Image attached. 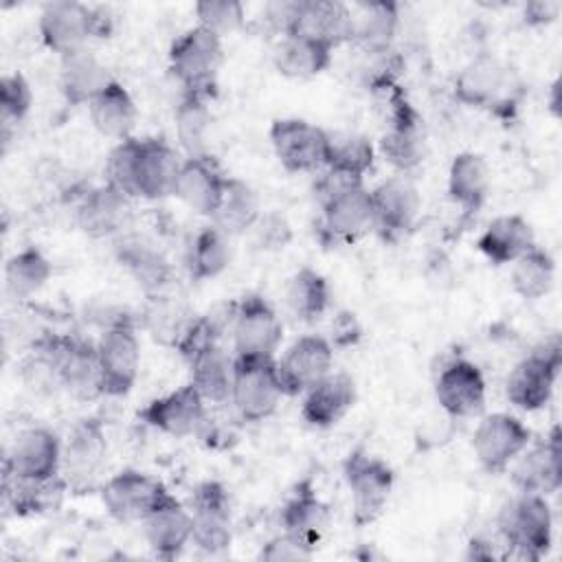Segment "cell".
<instances>
[{
    "label": "cell",
    "mask_w": 562,
    "mask_h": 562,
    "mask_svg": "<svg viewBox=\"0 0 562 562\" xmlns=\"http://www.w3.org/2000/svg\"><path fill=\"white\" fill-rule=\"evenodd\" d=\"M452 94L465 108L485 110L509 123L525 101L527 86L512 64L490 50H481L454 77Z\"/></svg>",
    "instance_id": "obj_1"
},
{
    "label": "cell",
    "mask_w": 562,
    "mask_h": 562,
    "mask_svg": "<svg viewBox=\"0 0 562 562\" xmlns=\"http://www.w3.org/2000/svg\"><path fill=\"white\" fill-rule=\"evenodd\" d=\"M496 525L507 547V558L538 562L551 549L553 516L542 494L518 492L501 507Z\"/></svg>",
    "instance_id": "obj_2"
},
{
    "label": "cell",
    "mask_w": 562,
    "mask_h": 562,
    "mask_svg": "<svg viewBox=\"0 0 562 562\" xmlns=\"http://www.w3.org/2000/svg\"><path fill=\"white\" fill-rule=\"evenodd\" d=\"M37 29L44 46L61 57L88 48L90 40L110 37L114 18L103 7H90L77 0H55L42 7Z\"/></svg>",
    "instance_id": "obj_3"
},
{
    "label": "cell",
    "mask_w": 562,
    "mask_h": 562,
    "mask_svg": "<svg viewBox=\"0 0 562 562\" xmlns=\"http://www.w3.org/2000/svg\"><path fill=\"white\" fill-rule=\"evenodd\" d=\"M169 70L178 79L182 92L215 99L217 72L224 61L222 37L195 24L178 35L169 46Z\"/></svg>",
    "instance_id": "obj_4"
},
{
    "label": "cell",
    "mask_w": 562,
    "mask_h": 562,
    "mask_svg": "<svg viewBox=\"0 0 562 562\" xmlns=\"http://www.w3.org/2000/svg\"><path fill=\"white\" fill-rule=\"evenodd\" d=\"M285 397L277 360L268 356H233L231 402L244 422H263Z\"/></svg>",
    "instance_id": "obj_5"
},
{
    "label": "cell",
    "mask_w": 562,
    "mask_h": 562,
    "mask_svg": "<svg viewBox=\"0 0 562 562\" xmlns=\"http://www.w3.org/2000/svg\"><path fill=\"white\" fill-rule=\"evenodd\" d=\"M562 367L560 336H551L536 345L522 360L514 364L505 382V395L509 404L520 411L542 408L555 389Z\"/></svg>",
    "instance_id": "obj_6"
},
{
    "label": "cell",
    "mask_w": 562,
    "mask_h": 562,
    "mask_svg": "<svg viewBox=\"0 0 562 562\" xmlns=\"http://www.w3.org/2000/svg\"><path fill=\"white\" fill-rule=\"evenodd\" d=\"M342 476L351 494L353 525L367 527L380 518L395 485L393 468L371 457L367 450L356 448L342 461Z\"/></svg>",
    "instance_id": "obj_7"
},
{
    "label": "cell",
    "mask_w": 562,
    "mask_h": 562,
    "mask_svg": "<svg viewBox=\"0 0 562 562\" xmlns=\"http://www.w3.org/2000/svg\"><path fill=\"white\" fill-rule=\"evenodd\" d=\"M101 389L105 397H123L132 391L140 369V342L130 316L114 318L97 340Z\"/></svg>",
    "instance_id": "obj_8"
},
{
    "label": "cell",
    "mask_w": 562,
    "mask_h": 562,
    "mask_svg": "<svg viewBox=\"0 0 562 562\" xmlns=\"http://www.w3.org/2000/svg\"><path fill=\"white\" fill-rule=\"evenodd\" d=\"M108 457V435L99 417L79 419L61 446V476L70 492L94 487Z\"/></svg>",
    "instance_id": "obj_9"
},
{
    "label": "cell",
    "mask_w": 562,
    "mask_h": 562,
    "mask_svg": "<svg viewBox=\"0 0 562 562\" xmlns=\"http://www.w3.org/2000/svg\"><path fill=\"white\" fill-rule=\"evenodd\" d=\"M46 345L55 358L59 386L77 400L103 395L97 342L70 334L44 331Z\"/></svg>",
    "instance_id": "obj_10"
},
{
    "label": "cell",
    "mask_w": 562,
    "mask_h": 562,
    "mask_svg": "<svg viewBox=\"0 0 562 562\" xmlns=\"http://www.w3.org/2000/svg\"><path fill=\"white\" fill-rule=\"evenodd\" d=\"M270 145L281 167L290 173L321 171L327 165L329 132L296 116L274 119L270 125Z\"/></svg>",
    "instance_id": "obj_11"
},
{
    "label": "cell",
    "mask_w": 562,
    "mask_h": 562,
    "mask_svg": "<svg viewBox=\"0 0 562 562\" xmlns=\"http://www.w3.org/2000/svg\"><path fill=\"white\" fill-rule=\"evenodd\" d=\"M191 544L204 553H222L233 540L231 496L224 483L202 481L195 485L191 501Z\"/></svg>",
    "instance_id": "obj_12"
},
{
    "label": "cell",
    "mask_w": 562,
    "mask_h": 562,
    "mask_svg": "<svg viewBox=\"0 0 562 562\" xmlns=\"http://www.w3.org/2000/svg\"><path fill=\"white\" fill-rule=\"evenodd\" d=\"M101 501L119 522H143L171 492L156 476L123 468L101 485Z\"/></svg>",
    "instance_id": "obj_13"
},
{
    "label": "cell",
    "mask_w": 562,
    "mask_h": 562,
    "mask_svg": "<svg viewBox=\"0 0 562 562\" xmlns=\"http://www.w3.org/2000/svg\"><path fill=\"white\" fill-rule=\"evenodd\" d=\"M231 331L235 356L274 358L283 338V323L266 296L248 292L235 303Z\"/></svg>",
    "instance_id": "obj_14"
},
{
    "label": "cell",
    "mask_w": 562,
    "mask_h": 562,
    "mask_svg": "<svg viewBox=\"0 0 562 562\" xmlns=\"http://www.w3.org/2000/svg\"><path fill=\"white\" fill-rule=\"evenodd\" d=\"M529 443L531 430L509 413L485 415L472 435V450L487 474L507 472Z\"/></svg>",
    "instance_id": "obj_15"
},
{
    "label": "cell",
    "mask_w": 562,
    "mask_h": 562,
    "mask_svg": "<svg viewBox=\"0 0 562 562\" xmlns=\"http://www.w3.org/2000/svg\"><path fill=\"white\" fill-rule=\"evenodd\" d=\"M334 371V347L325 336L307 334L296 338L281 360H277V373L285 397L303 395L310 386L321 382Z\"/></svg>",
    "instance_id": "obj_16"
},
{
    "label": "cell",
    "mask_w": 562,
    "mask_h": 562,
    "mask_svg": "<svg viewBox=\"0 0 562 562\" xmlns=\"http://www.w3.org/2000/svg\"><path fill=\"white\" fill-rule=\"evenodd\" d=\"M61 441L44 426L22 430L2 461V474L18 479H53L61 474Z\"/></svg>",
    "instance_id": "obj_17"
},
{
    "label": "cell",
    "mask_w": 562,
    "mask_h": 562,
    "mask_svg": "<svg viewBox=\"0 0 562 562\" xmlns=\"http://www.w3.org/2000/svg\"><path fill=\"white\" fill-rule=\"evenodd\" d=\"M329 507L318 496L312 476L301 479L290 490L279 514L283 533H288L292 540H296L312 553L321 547L329 527Z\"/></svg>",
    "instance_id": "obj_18"
},
{
    "label": "cell",
    "mask_w": 562,
    "mask_h": 562,
    "mask_svg": "<svg viewBox=\"0 0 562 562\" xmlns=\"http://www.w3.org/2000/svg\"><path fill=\"white\" fill-rule=\"evenodd\" d=\"M371 202L373 231H378L384 241H397L402 235H406L413 228L422 206L419 191L415 182L406 178V173L391 176L371 189Z\"/></svg>",
    "instance_id": "obj_19"
},
{
    "label": "cell",
    "mask_w": 562,
    "mask_h": 562,
    "mask_svg": "<svg viewBox=\"0 0 562 562\" xmlns=\"http://www.w3.org/2000/svg\"><path fill=\"white\" fill-rule=\"evenodd\" d=\"M138 419L169 437H189L204 426L206 402L189 382L167 395L149 400L138 411Z\"/></svg>",
    "instance_id": "obj_20"
},
{
    "label": "cell",
    "mask_w": 562,
    "mask_h": 562,
    "mask_svg": "<svg viewBox=\"0 0 562 562\" xmlns=\"http://www.w3.org/2000/svg\"><path fill=\"white\" fill-rule=\"evenodd\" d=\"M485 378L483 371L468 358H452L446 362L435 380V397L439 406L457 419L474 417L485 408Z\"/></svg>",
    "instance_id": "obj_21"
},
{
    "label": "cell",
    "mask_w": 562,
    "mask_h": 562,
    "mask_svg": "<svg viewBox=\"0 0 562 562\" xmlns=\"http://www.w3.org/2000/svg\"><path fill=\"white\" fill-rule=\"evenodd\" d=\"M226 182L228 173L213 154L189 156L180 165L173 195L193 213L213 217L222 202Z\"/></svg>",
    "instance_id": "obj_22"
},
{
    "label": "cell",
    "mask_w": 562,
    "mask_h": 562,
    "mask_svg": "<svg viewBox=\"0 0 562 562\" xmlns=\"http://www.w3.org/2000/svg\"><path fill=\"white\" fill-rule=\"evenodd\" d=\"M512 481L518 492L527 494H555L562 485V432L555 424L549 435L536 443L527 446L514 461Z\"/></svg>",
    "instance_id": "obj_23"
},
{
    "label": "cell",
    "mask_w": 562,
    "mask_h": 562,
    "mask_svg": "<svg viewBox=\"0 0 562 562\" xmlns=\"http://www.w3.org/2000/svg\"><path fill=\"white\" fill-rule=\"evenodd\" d=\"M75 222L92 239L121 235L132 222V198L110 182L92 187L81 195Z\"/></svg>",
    "instance_id": "obj_24"
},
{
    "label": "cell",
    "mask_w": 562,
    "mask_h": 562,
    "mask_svg": "<svg viewBox=\"0 0 562 562\" xmlns=\"http://www.w3.org/2000/svg\"><path fill=\"white\" fill-rule=\"evenodd\" d=\"M321 237L334 244H353L373 231L371 189L356 184L321 206Z\"/></svg>",
    "instance_id": "obj_25"
},
{
    "label": "cell",
    "mask_w": 562,
    "mask_h": 562,
    "mask_svg": "<svg viewBox=\"0 0 562 562\" xmlns=\"http://www.w3.org/2000/svg\"><path fill=\"white\" fill-rule=\"evenodd\" d=\"M285 35H301L336 50L349 42L351 7L340 0H296Z\"/></svg>",
    "instance_id": "obj_26"
},
{
    "label": "cell",
    "mask_w": 562,
    "mask_h": 562,
    "mask_svg": "<svg viewBox=\"0 0 562 562\" xmlns=\"http://www.w3.org/2000/svg\"><path fill=\"white\" fill-rule=\"evenodd\" d=\"M356 382L345 371H331L303 393L301 417L314 428H331L356 404Z\"/></svg>",
    "instance_id": "obj_27"
},
{
    "label": "cell",
    "mask_w": 562,
    "mask_h": 562,
    "mask_svg": "<svg viewBox=\"0 0 562 562\" xmlns=\"http://www.w3.org/2000/svg\"><path fill=\"white\" fill-rule=\"evenodd\" d=\"M180 165L182 160L178 151L165 138H140L136 167V198L162 200L167 195H173Z\"/></svg>",
    "instance_id": "obj_28"
},
{
    "label": "cell",
    "mask_w": 562,
    "mask_h": 562,
    "mask_svg": "<svg viewBox=\"0 0 562 562\" xmlns=\"http://www.w3.org/2000/svg\"><path fill=\"white\" fill-rule=\"evenodd\" d=\"M143 533L151 553L160 560L178 558L191 542V512L169 494L145 520Z\"/></svg>",
    "instance_id": "obj_29"
},
{
    "label": "cell",
    "mask_w": 562,
    "mask_h": 562,
    "mask_svg": "<svg viewBox=\"0 0 562 562\" xmlns=\"http://www.w3.org/2000/svg\"><path fill=\"white\" fill-rule=\"evenodd\" d=\"M116 261L134 277L147 296L167 292L173 283V268L169 259L143 237H123L116 244Z\"/></svg>",
    "instance_id": "obj_30"
},
{
    "label": "cell",
    "mask_w": 562,
    "mask_h": 562,
    "mask_svg": "<svg viewBox=\"0 0 562 562\" xmlns=\"http://www.w3.org/2000/svg\"><path fill=\"white\" fill-rule=\"evenodd\" d=\"M400 26L397 2H358L351 4V35L364 55H375L393 48V40Z\"/></svg>",
    "instance_id": "obj_31"
},
{
    "label": "cell",
    "mask_w": 562,
    "mask_h": 562,
    "mask_svg": "<svg viewBox=\"0 0 562 562\" xmlns=\"http://www.w3.org/2000/svg\"><path fill=\"white\" fill-rule=\"evenodd\" d=\"M59 92L72 108L88 105L114 77L88 48L59 57Z\"/></svg>",
    "instance_id": "obj_32"
},
{
    "label": "cell",
    "mask_w": 562,
    "mask_h": 562,
    "mask_svg": "<svg viewBox=\"0 0 562 562\" xmlns=\"http://www.w3.org/2000/svg\"><path fill=\"white\" fill-rule=\"evenodd\" d=\"M533 246H536L533 228L518 213L494 217L476 239L479 252L494 266L514 263L520 255H525Z\"/></svg>",
    "instance_id": "obj_33"
},
{
    "label": "cell",
    "mask_w": 562,
    "mask_h": 562,
    "mask_svg": "<svg viewBox=\"0 0 562 562\" xmlns=\"http://www.w3.org/2000/svg\"><path fill=\"white\" fill-rule=\"evenodd\" d=\"M492 176L487 160L476 151H461L448 169V198L463 211L465 217L476 215L490 193Z\"/></svg>",
    "instance_id": "obj_34"
},
{
    "label": "cell",
    "mask_w": 562,
    "mask_h": 562,
    "mask_svg": "<svg viewBox=\"0 0 562 562\" xmlns=\"http://www.w3.org/2000/svg\"><path fill=\"white\" fill-rule=\"evenodd\" d=\"M88 114L94 125V130L105 136V138H130L132 130L136 125V103L130 94V90L112 79L90 103H88Z\"/></svg>",
    "instance_id": "obj_35"
},
{
    "label": "cell",
    "mask_w": 562,
    "mask_h": 562,
    "mask_svg": "<svg viewBox=\"0 0 562 562\" xmlns=\"http://www.w3.org/2000/svg\"><path fill=\"white\" fill-rule=\"evenodd\" d=\"M334 48L301 35H283L272 53V64L281 77L312 79L331 64Z\"/></svg>",
    "instance_id": "obj_36"
},
{
    "label": "cell",
    "mask_w": 562,
    "mask_h": 562,
    "mask_svg": "<svg viewBox=\"0 0 562 562\" xmlns=\"http://www.w3.org/2000/svg\"><path fill=\"white\" fill-rule=\"evenodd\" d=\"M2 492L15 516H40L61 505V498L68 492V483L61 474L42 481L2 474Z\"/></svg>",
    "instance_id": "obj_37"
},
{
    "label": "cell",
    "mask_w": 562,
    "mask_h": 562,
    "mask_svg": "<svg viewBox=\"0 0 562 562\" xmlns=\"http://www.w3.org/2000/svg\"><path fill=\"white\" fill-rule=\"evenodd\" d=\"M193 312L184 303V299L173 296L167 292L147 296V305L143 310V327L149 331V336L167 347H176L189 323L193 321Z\"/></svg>",
    "instance_id": "obj_38"
},
{
    "label": "cell",
    "mask_w": 562,
    "mask_h": 562,
    "mask_svg": "<svg viewBox=\"0 0 562 562\" xmlns=\"http://www.w3.org/2000/svg\"><path fill=\"white\" fill-rule=\"evenodd\" d=\"M259 215H261V206H259L257 191L241 178L228 176L222 202L211 217L213 226H217L228 237L241 235L255 226Z\"/></svg>",
    "instance_id": "obj_39"
},
{
    "label": "cell",
    "mask_w": 562,
    "mask_h": 562,
    "mask_svg": "<svg viewBox=\"0 0 562 562\" xmlns=\"http://www.w3.org/2000/svg\"><path fill=\"white\" fill-rule=\"evenodd\" d=\"M53 274L48 257L37 246H24L4 263V292L13 301H24L37 294Z\"/></svg>",
    "instance_id": "obj_40"
},
{
    "label": "cell",
    "mask_w": 562,
    "mask_h": 562,
    "mask_svg": "<svg viewBox=\"0 0 562 562\" xmlns=\"http://www.w3.org/2000/svg\"><path fill=\"white\" fill-rule=\"evenodd\" d=\"M187 270L191 279L206 281L220 277L231 263L228 235L217 226H202L187 248Z\"/></svg>",
    "instance_id": "obj_41"
},
{
    "label": "cell",
    "mask_w": 562,
    "mask_h": 562,
    "mask_svg": "<svg viewBox=\"0 0 562 562\" xmlns=\"http://www.w3.org/2000/svg\"><path fill=\"white\" fill-rule=\"evenodd\" d=\"M329 301H331L329 283L318 270L305 266L290 277L285 288V303L299 321L303 323L318 321L327 312Z\"/></svg>",
    "instance_id": "obj_42"
},
{
    "label": "cell",
    "mask_w": 562,
    "mask_h": 562,
    "mask_svg": "<svg viewBox=\"0 0 562 562\" xmlns=\"http://www.w3.org/2000/svg\"><path fill=\"white\" fill-rule=\"evenodd\" d=\"M173 121H176L178 143L184 149L187 158L211 154L206 147L209 130L213 125L211 99L182 92L180 103L176 105V112H173Z\"/></svg>",
    "instance_id": "obj_43"
},
{
    "label": "cell",
    "mask_w": 562,
    "mask_h": 562,
    "mask_svg": "<svg viewBox=\"0 0 562 562\" xmlns=\"http://www.w3.org/2000/svg\"><path fill=\"white\" fill-rule=\"evenodd\" d=\"M189 369H191L189 382L198 389L204 402L224 404L231 400L233 358H228V353L220 345L200 353L193 362H189Z\"/></svg>",
    "instance_id": "obj_44"
},
{
    "label": "cell",
    "mask_w": 562,
    "mask_h": 562,
    "mask_svg": "<svg viewBox=\"0 0 562 562\" xmlns=\"http://www.w3.org/2000/svg\"><path fill=\"white\" fill-rule=\"evenodd\" d=\"M555 283V261L538 244L512 263V290L525 301H538Z\"/></svg>",
    "instance_id": "obj_45"
},
{
    "label": "cell",
    "mask_w": 562,
    "mask_h": 562,
    "mask_svg": "<svg viewBox=\"0 0 562 562\" xmlns=\"http://www.w3.org/2000/svg\"><path fill=\"white\" fill-rule=\"evenodd\" d=\"M373 160H375V149L364 134L329 132V154H327L325 167H331L364 180V176L373 167Z\"/></svg>",
    "instance_id": "obj_46"
},
{
    "label": "cell",
    "mask_w": 562,
    "mask_h": 562,
    "mask_svg": "<svg viewBox=\"0 0 562 562\" xmlns=\"http://www.w3.org/2000/svg\"><path fill=\"white\" fill-rule=\"evenodd\" d=\"M33 103L31 83L22 72H9L0 79V123L2 143H9L11 132L26 119Z\"/></svg>",
    "instance_id": "obj_47"
},
{
    "label": "cell",
    "mask_w": 562,
    "mask_h": 562,
    "mask_svg": "<svg viewBox=\"0 0 562 562\" xmlns=\"http://www.w3.org/2000/svg\"><path fill=\"white\" fill-rule=\"evenodd\" d=\"M140 138L130 136L119 140L105 160V182L114 184L130 198H136V167H138Z\"/></svg>",
    "instance_id": "obj_48"
},
{
    "label": "cell",
    "mask_w": 562,
    "mask_h": 562,
    "mask_svg": "<svg viewBox=\"0 0 562 562\" xmlns=\"http://www.w3.org/2000/svg\"><path fill=\"white\" fill-rule=\"evenodd\" d=\"M193 13L198 24L224 37L239 31L246 24V9L237 0H202L195 2Z\"/></svg>",
    "instance_id": "obj_49"
},
{
    "label": "cell",
    "mask_w": 562,
    "mask_h": 562,
    "mask_svg": "<svg viewBox=\"0 0 562 562\" xmlns=\"http://www.w3.org/2000/svg\"><path fill=\"white\" fill-rule=\"evenodd\" d=\"M224 325L206 314V316H193V321L189 323V327L184 329V334L180 336V340L176 342V351L182 356V360L193 362L200 353L209 351L211 347L220 345V336H222Z\"/></svg>",
    "instance_id": "obj_50"
},
{
    "label": "cell",
    "mask_w": 562,
    "mask_h": 562,
    "mask_svg": "<svg viewBox=\"0 0 562 562\" xmlns=\"http://www.w3.org/2000/svg\"><path fill=\"white\" fill-rule=\"evenodd\" d=\"M250 233L259 250H283L292 241V226L279 213H261Z\"/></svg>",
    "instance_id": "obj_51"
},
{
    "label": "cell",
    "mask_w": 562,
    "mask_h": 562,
    "mask_svg": "<svg viewBox=\"0 0 562 562\" xmlns=\"http://www.w3.org/2000/svg\"><path fill=\"white\" fill-rule=\"evenodd\" d=\"M364 180L360 178H353L345 171H338V169H331V167H323L318 171V176L314 178V184H312V191H314V198L318 202V206H325L329 200H334L336 195H340L342 191L356 187V184H362Z\"/></svg>",
    "instance_id": "obj_52"
},
{
    "label": "cell",
    "mask_w": 562,
    "mask_h": 562,
    "mask_svg": "<svg viewBox=\"0 0 562 562\" xmlns=\"http://www.w3.org/2000/svg\"><path fill=\"white\" fill-rule=\"evenodd\" d=\"M312 555H314L312 551H307L303 544L292 540L288 533L274 536L272 540L261 544V549L257 553L259 560H270V562H299V560H307Z\"/></svg>",
    "instance_id": "obj_53"
},
{
    "label": "cell",
    "mask_w": 562,
    "mask_h": 562,
    "mask_svg": "<svg viewBox=\"0 0 562 562\" xmlns=\"http://www.w3.org/2000/svg\"><path fill=\"white\" fill-rule=\"evenodd\" d=\"M362 336V327L356 318L353 312H338L334 316V323H331V338H327L331 342V347H351L360 340Z\"/></svg>",
    "instance_id": "obj_54"
},
{
    "label": "cell",
    "mask_w": 562,
    "mask_h": 562,
    "mask_svg": "<svg viewBox=\"0 0 562 562\" xmlns=\"http://www.w3.org/2000/svg\"><path fill=\"white\" fill-rule=\"evenodd\" d=\"M560 2L555 0H531L522 4V22L527 26H547L560 15Z\"/></svg>",
    "instance_id": "obj_55"
},
{
    "label": "cell",
    "mask_w": 562,
    "mask_h": 562,
    "mask_svg": "<svg viewBox=\"0 0 562 562\" xmlns=\"http://www.w3.org/2000/svg\"><path fill=\"white\" fill-rule=\"evenodd\" d=\"M465 558H468V560H492V558H496V551H494V547H492L487 540H483V538H472V540L468 542V553H465Z\"/></svg>",
    "instance_id": "obj_56"
}]
</instances>
